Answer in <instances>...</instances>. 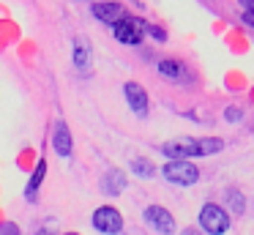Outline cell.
Returning a JSON list of instances; mask_svg holds the SVG:
<instances>
[{"label":"cell","instance_id":"obj_1","mask_svg":"<svg viewBox=\"0 0 254 235\" xmlns=\"http://www.w3.org/2000/svg\"><path fill=\"white\" fill-rule=\"evenodd\" d=\"M224 148V142L219 137H189V140H175V142H164L161 153H164L170 161H189V158L197 156H210V153H219Z\"/></svg>","mask_w":254,"mask_h":235},{"label":"cell","instance_id":"obj_2","mask_svg":"<svg viewBox=\"0 0 254 235\" xmlns=\"http://www.w3.org/2000/svg\"><path fill=\"white\" fill-rule=\"evenodd\" d=\"M112 36H115L121 44L137 47V44H142V38L148 36V22L139 19V16H131V14H128L123 22H118V25L112 27Z\"/></svg>","mask_w":254,"mask_h":235},{"label":"cell","instance_id":"obj_3","mask_svg":"<svg viewBox=\"0 0 254 235\" xmlns=\"http://www.w3.org/2000/svg\"><path fill=\"white\" fill-rule=\"evenodd\" d=\"M90 224H93V230L101 235H121L123 233V216L115 205L96 208L93 216H90Z\"/></svg>","mask_w":254,"mask_h":235},{"label":"cell","instance_id":"obj_4","mask_svg":"<svg viewBox=\"0 0 254 235\" xmlns=\"http://www.w3.org/2000/svg\"><path fill=\"white\" fill-rule=\"evenodd\" d=\"M199 227L208 235H224L227 230H230V216H227V211L221 205L208 202V205H202V211H199Z\"/></svg>","mask_w":254,"mask_h":235},{"label":"cell","instance_id":"obj_5","mask_svg":"<svg viewBox=\"0 0 254 235\" xmlns=\"http://www.w3.org/2000/svg\"><path fill=\"white\" fill-rule=\"evenodd\" d=\"M161 172L170 183H178V186H194L199 180V169L191 161H167Z\"/></svg>","mask_w":254,"mask_h":235},{"label":"cell","instance_id":"obj_6","mask_svg":"<svg viewBox=\"0 0 254 235\" xmlns=\"http://www.w3.org/2000/svg\"><path fill=\"white\" fill-rule=\"evenodd\" d=\"M142 216H145V224L153 227L159 235H172V233H175V227H178L175 216H172L167 208H161V205H148Z\"/></svg>","mask_w":254,"mask_h":235},{"label":"cell","instance_id":"obj_7","mask_svg":"<svg viewBox=\"0 0 254 235\" xmlns=\"http://www.w3.org/2000/svg\"><path fill=\"white\" fill-rule=\"evenodd\" d=\"M90 11H93V16L99 22H104V25L115 27L118 22H123L128 16V11L123 8L121 3H115V0H99V3L90 5Z\"/></svg>","mask_w":254,"mask_h":235},{"label":"cell","instance_id":"obj_8","mask_svg":"<svg viewBox=\"0 0 254 235\" xmlns=\"http://www.w3.org/2000/svg\"><path fill=\"white\" fill-rule=\"evenodd\" d=\"M123 96H126V104L128 109H131L137 118H148V93H145V87L139 85V82H126L123 85Z\"/></svg>","mask_w":254,"mask_h":235},{"label":"cell","instance_id":"obj_9","mask_svg":"<svg viewBox=\"0 0 254 235\" xmlns=\"http://www.w3.org/2000/svg\"><path fill=\"white\" fill-rule=\"evenodd\" d=\"M52 148L61 158H68L74 151V140H71V129H68L66 120H58L55 131H52Z\"/></svg>","mask_w":254,"mask_h":235},{"label":"cell","instance_id":"obj_10","mask_svg":"<svg viewBox=\"0 0 254 235\" xmlns=\"http://www.w3.org/2000/svg\"><path fill=\"white\" fill-rule=\"evenodd\" d=\"M123 189H126V175H123V169H118V167L107 169L104 178H101V191L107 197H118Z\"/></svg>","mask_w":254,"mask_h":235},{"label":"cell","instance_id":"obj_11","mask_svg":"<svg viewBox=\"0 0 254 235\" xmlns=\"http://www.w3.org/2000/svg\"><path fill=\"white\" fill-rule=\"evenodd\" d=\"M71 60H74V66H77L79 71H88L90 69V41L85 36H74V41H71Z\"/></svg>","mask_w":254,"mask_h":235},{"label":"cell","instance_id":"obj_12","mask_svg":"<svg viewBox=\"0 0 254 235\" xmlns=\"http://www.w3.org/2000/svg\"><path fill=\"white\" fill-rule=\"evenodd\" d=\"M159 74L164 77V79H170V82H183L186 74H189V69H186V63H181V60L164 58V60H159Z\"/></svg>","mask_w":254,"mask_h":235},{"label":"cell","instance_id":"obj_13","mask_svg":"<svg viewBox=\"0 0 254 235\" xmlns=\"http://www.w3.org/2000/svg\"><path fill=\"white\" fill-rule=\"evenodd\" d=\"M44 178H47V158H39L33 175H30V180H28V186H25V200H36V194H39Z\"/></svg>","mask_w":254,"mask_h":235},{"label":"cell","instance_id":"obj_14","mask_svg":"<svg viewBox=\"0 0 254 235\" xmlns=\"http://www.w3.org/2000/svg\"><path fill=\"white\" fill-rule=\"evenodd\" d=\"M131 172L139 175V178H153L156 167L148 161V158H131Z\"/></svg>","mask_w":254,"mask_h":235},{"label":"cell","instance_id":"obj_15","mask_svg":"<svg viewBox=\"0 0 254 235\" xmlns=\"http://www.w3.org/2000/svg\"><path fill=\"white\" fill-rule=\"evenodd\" d=\"M224 194H227V202H230L232 213H243V208H246V200H243L241 191H238V189H227Z\"/></svg>","mask_w":254,"mask_h":235},{"label":"cell","instance_id":"obj_16","mask_svg":"<svg viewBox=\"0 0 254 235\" xmlns=\"http://www.w3.org/2000/svg\"><path fill=\"white\" fill-rule=\"evenodd\" d=\"M238 3L243 8V22L254 27V0H238Z\"/></svg>","mask_w":254,"mask_h":235},{"label":"cell","instance_id":"obj_17","mask_svg":"<svg viewBox=\"0 0 254 235\" xmlns=\"http://www.w3.org/2000/svg\"><path fill=\"white\" fill-rule=\"evenodd\" d=\"M224 118H227V123H238V120L243 118V109L241 107H227L224 109Z\"/></svg>","mask_w":254,"mask_h":235},{"label":"cell","instance_id":"obj_18","mask_svg":"<svg viewBox=\"0 0 254 235\" xmlns=\"http://www.w3.org/2000/svg\"><path fill=\"white\" fill-rule=\"evenodd\" d=\"M0 235H19V227L14 222H3L0 224Z\"/></svg>","mask_w":254,"mask_h":235},{"label":"cell","instance_id":"obj_19","mask_svg":"<svg viewBox=\"0 0 254 235\" xmlns=\"http://www.w3.org/2000/svg\"><path fill=\"white\" fill-rule=\"evenodd\" d=\"M148 36H153L156 41H167V33L161 30L159 25H148Z\"/></svg>","mask_w":254,"mask_h":235},{"label":"cell","instance_id":"obj_20","mask_svg":"<svg viewBox=\"0 0 254 235\" xmlns=\"http://www.w3.org/2000/svg\"><path fill=\"white\" fill-rule=\"evenodd\" d=\"M178 235H199V230H194V227H186L183 233H178Z\"/></svg>","mask_w":254,"mask_h":235},{"label":"cell","instance_id":"obj_21","mask_svg":"<svg viewBox=\"0 0 254 235\" xmlns=\"http://www.w3.org/2000/svg\"><path fill=\"white\" fill-rule=\"evenodd\" d=\"M36 235H55V230H50V227H41Z\"/></svg>","mask_w":254,"mask_h":235},{"label":"cell","instance_id":"obj_22","mask_svg":"<svg viewBox=\"0 0 254 235\" xmlns=\"http://www.w3.org/2000/svg\"><path fill=\"white\" fill-rule=\"evenodd\" d=\"M63 235H79V233H63Z\"/></svg>","mask_w":254,"mask_h":235},{"label":"cell","instance_id":"obj_23","mask_svg":"<svg viewBox=\"0 0 254 235\" xmlns=\"http://www.w3.org/2000/svg\"><path fill=\"white\" fill-rule=\"evenodd\" d=\"M90 3H99V0H90Z\"/></svg>","mask_w":254,"mask_h":235}]
</instances>
